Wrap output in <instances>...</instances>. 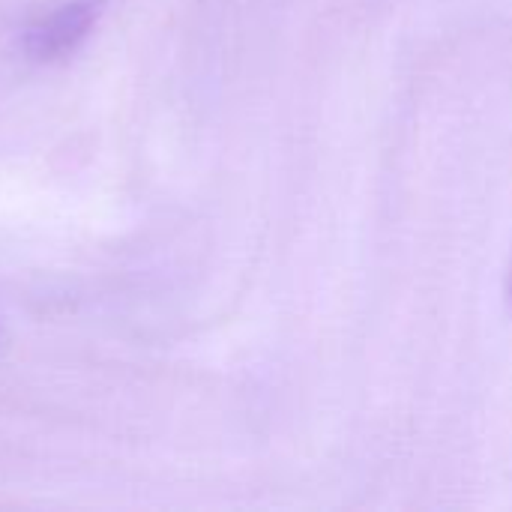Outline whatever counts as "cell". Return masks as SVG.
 <instances>
[{"label":"cell","mask_w":512,"mask_h":512,"mask_svg":"<svg viewBox=\"0 0 512 512\" xmlns=\"http://www.w3.org/2000/svg\"><path fill=\"white\" fill-rule=\"evenodd\" d=\"M108 0H66L51 12L36 15L21 33V51L36 63L72 57L99 27Z\"/></svg>","instance_id":"obj_1"},{"label":"cell","mask_w":512,"mask_h":512,"mask_svg":"<svg viewBox=\"0 0 512 512\" xmlns=\"http://www.w3.org/2000/svg\"><path fill=\"white\" fill-rule=\"evenodd\" d=\"M507 300H510V309H512V267H510V276H507Z\"/></svg>","instance_id":"obj_2"}]
</instances>
